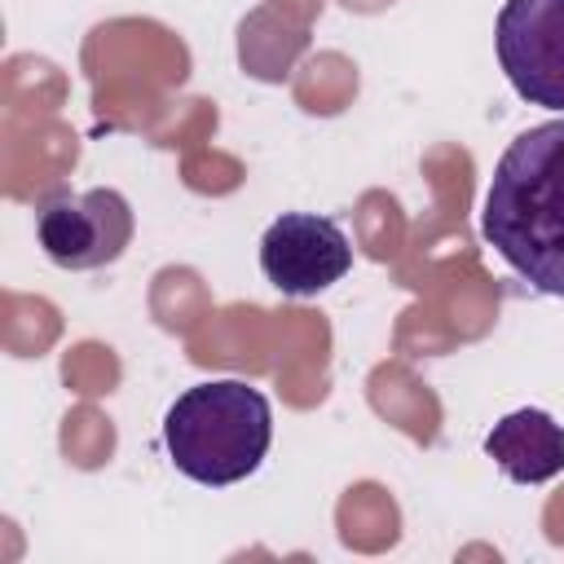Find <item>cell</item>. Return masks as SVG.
Here are the masks:
<instances>
[{
    "label": "cell",
    "instance_id": "cell-4",
    "mask_svg": "<svg viewBox=\"0 0 564 564\" xmlns=\"http://www.w3.org/2000/svg\"><path fill=\"white\" fill-rule=\"evenodd\" d=\"M494 48L507 84L529 106L564 115V0H507Z\"/></svg>",
    "mask_w": 564,
    "mask_h": 564
},
{
    "label": "cell",
    "instance_id": "cell-5",
    "mask_svg": "<svg viewBox=\"0 0 564 564\" xmlns=\"http://www.w3.org/2000/svg\"><path fill=\"white\" fill-rule=\"evenodd\" d=\"M352 269V247L339 220L317 212H282L260 238V273L291 300L322 295Z\"/></svg>",
    "mask_w": 564,
    "mask_h": 564
},
{
    "label": "cell",
    "instance_id": "cell-3",
    "mask_svg": "<svg viewBox=\"0 0 564 564\" xmlns=\"http://www.w3.org/2000/svg\"><path fill=\"white\" fill-rule=\"evenodd\" d=\"M35 238L57 269H101L115 264L132 242V207L119 189H84V194H48L35 207Z\"/></svg>",
    "mask_w": 564,
    "mask_h": 564
},
{
    "label": "cell",
    "instance_id": "cell-2",
    "mask_svg": "<svg viewBox=\"0 0 564 564\" xmlns=\"http://www.w3.org/2000/svg\"><path fill=\"white\" fill-rule=\"evenodd\" d=\"M163 445L181 476L198 485L247 480L273 445L269 397L242 379H207L185 388L163 414Z\"/></svg>",
    "mask_w": 564,
    "mask_h": 564
},
{
    "label": "cell",
    "instance_id": "cell-6",
    "mask_svg": "<svg viewBox=\"0 0 564 564\" xmlns=\"http://www.w3.org/2000/svg\"><path fill=\"white\" fill-rule=\"evenodd\" d=\"M485 454L516 485H542L564 471V427L546 410H511L485 436Z\"/></svg>",
    "mask_w": 564,
    "mask_h": 564
},
{
    "label": "cell",
    "instance_id": "cell-1",
    "mask_svg": "<svg viewBox=\"0 0 564 564\" xmlns=\"http://www.w3.org/2000/svg\"><path fill=\"white\" fill-rule=\"evenodd\" d=\"M480 234L533 291L564 300V115L502 150L485 189Z\"/></svg>",
    "mask_w": 564,
    "mask_h": 564
}]
</instances>
